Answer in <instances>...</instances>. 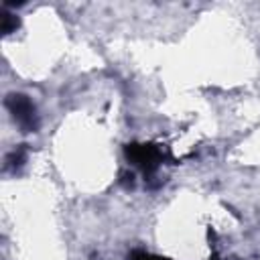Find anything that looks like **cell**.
<instances>
[{
	"instance_id": "4",
	"label": "cell",
	"mask_w": 260,
	"mask_h": 260,
	"mask_svg": "<svg viewBox=\"0 0 260 260\" xmlns=\"http://www.w3.org/2000/svg\"><path fill=\"white\" fill-rule=\"evenodd\" d=\"M16 26H18V18H16V16H12L10 12H2V24H0L2 32H4V35H8V32L16 30Z\"/></svg>"
},
{
	"instance_id": "1",
	"label": "cell",
	"mask_w": 260,
	"mask_h": 260,
	"mask_svg": "<svg viewBox=\"0 0 260 260\" xmlns=\"http://www.w3.org/2000/svg\"><path fill=\"white\" fill-rule=\"evenodd\" d=\"M126 156L132 165L140 167L144 171V175H152L156 171V167L162 162V150L156 144H126Z\"/></svg>"
},
{
	"instance_id": "2",
	"label": "cell",
	"mask_w": 260,
	"mask_h": 260,
	"mask_svg": "<svg viewBox=\"0 0 260 260\" xmlns=\"http://www.w3.org/2000/svg\"><path fill=\"white\" fill-rule=\"evenodd\" d=\"M6 108L10 110L12 118L16 120V124L26 130V132H32L39 128V118H37V110L35 106L30 104V100L22 93H10L6 98Z\"/></svg>"
},
{
	"instance_id": "3",
	"label": "cell",
	"mask_w": 260,
	"mask_h": 260,
	"mask_svg": "<svg viewBox=\"0 0 260 260\" xmlns=\"http://www.w3.org/2000/svg\"><path fill=\"white\" fill-rule=\"evenodd\" d=\"M24 158H26V146L20 144V146H16V148L6 156V167H8V169H18V167L24 162Z\"/></svg>"
},
{
	"instance_id": "6",
	"label": "cell",
	"mask_w": 260,
	"mask_h": 260,
	"mask_svg": "<svg viewBox=\"0 0 260 260\" xmlns=\"http://www.w3.org/2000/svg\"><path fill=\"white\" fill-rule=\"evenodd\" d=\"M132 179H134L132 173H124V175H122V183H126V185H132V183H134Z\"/></svg>"
},
{
	"instance_id": "5",
	"label": "cell",
	"mask_w": 260,
	"mask_h": 260,
	"mask_svg": "<svg viewBox=\"0 0 260 260\" xmlns=\"http://www.w3.org/2000/svg\"><path fill=\"white\" fill-rule=\"evenodd\" d=\"M130 260H169V258H162V256H154V254H148V252H140V250H136V252H132Z\"/></svg>"
}]
</instances>
